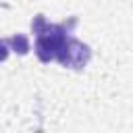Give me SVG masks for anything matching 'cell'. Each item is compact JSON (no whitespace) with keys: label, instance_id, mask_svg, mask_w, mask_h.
<instances>
[{"label":"cell","instance_id":"cell-1","mask_svg":"<svg viewBox=\"0 0 133 133\" xmlns=\"http://www.w3.org/2000/svg\"><path fill=\"white\" fill-rule=\"evenodd\" d=\"M31 29L35 33V56L42 62H50L54 60L60 44L64 42V37L69 35V27L66 23L62 25H52L44 19V15H37L31 23Z\"/></svg>","mask_w":133,"mask_h":133},{"label":"cell","instance_id":"cell-2","mask_svg":"<svg viewBox=\"0 0 133 133\" xmlns=\"http://www.w3.org/2000/svg\"><path fill=\"white\" fill-rule=\"evenodd\" d=\"M91 58V48L83 42H79L77 37H71L66 35L64 42L60 44L54 60H58L62 66L66 69H75V71H81Z\"/></svg>","mask_w":133,"mask_h":133},{"label":"cell","instance_id":"cell-3","mask_svg":"<svg viewBox=\"0 0 133 133\" xmlns=\"http://www.w3.org/2000/svg\"><path fill=\"white\" fill-rule=\"evenodd\" d=\"M6 42H8V48L15 50V52L21 54V56H25V54L29 52V39H27V35H23V33H17V35H12V37L6 39Z\"/></svg>","mask_w":133,"mask_h":133},{"label":"cell","instance_id":"cell-4","mask_svg":"<svg viewBox=\"0 0 133 133\" xmlns=\"http://www.w3.org/2000/svg\"><path fill=\"white\" fill-rule=\"evenodd\" d=\"M8 52H10L8 42H6V39H0V62H4V60L8 58Z\"/></svg>","mask_w":133,"mask_h":133}]
</instances>
